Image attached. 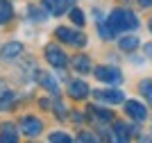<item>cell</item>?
Masks as SVG:
<instances>
[{
  "label": "cell",
  "mask_w": 152,
  "mask_h": 143,
  "mask_svg": "<svg viewBox=\"0 0 152 143\" xmlns=\"http://www.w3.org/2000/svg\"><path fill=\"white\" fill-rule=\"evenodd\" d=\"M109 23L118 32H129V30H136V27H139L136 14L129 12V9H114V12L109 14Z\"/></svg>",
  "instance_id": "obj_1"
},
{
  "label": "cell",
  "mask_w": 152,
  "mask_h": 143,
  "mask_svg": "<svg viewBox=\"0 0 152 143\" xmlns=\"http://www.w3.org/2000/svg\"><path fill=\"white\" fill-rule=\"evenodd\" d=\"M57 39H61L64 43H70V45H77V48H82V45H86V37L84 34H80V32L75 30H68V27H57Z\"/></svg>",
  "instance_id": "obj_2"
},
{
  "label": "cell",
  "mask_w": 152,
  "mask_h": 143,
  "mask_svg": "<svg viewBox=\"0 0 152 143\" xmlns=\"http://www.w3.org/2000/svg\"><path fill=\"white\" fill-rule=\"evenodd\" d=\"M95 77L100 82H107V84H121L123 82L121 70L114 68V66H98L95 68Z\"/></svg>",
  "instance_id": "obj_3"
},
{
  "label": "cell",
  "mask_w": 152,
  "mask_h": 143,
  "mask_svg": "<svg viewBox=\"0 0 152 143\" xmlns=\"http://www.w3.org/2000/svg\"><path fill=\"white\" fill-rule=\"evenodd\" d=\"M20 130H23L25 136H37V134H41V130H43V123L39 118H34V116H25V118L20 120Z\"/></svg>",
  "instance_id": "obj_4"
},
{
  "label": "cell",
  "mask_w": 152,
  "mask_h": 143,
  "mask_svg": "<svg viewBox=\"0 0 152 143\" xmlns=\"http://www.w3.org/2000/svg\"><path fill=\"white\" fill-rule=\"evenodd\" d=\"M95 98L100 102H107V105H118V102H125V93L123 91H116V89H107V91H93Z\"/></svg>",
  "instance_id": "obj_5"
},
{
  "label": "cell",
  "mask_w": 152,
  "mask_h": 143,
  "mask_svg": "<svg viewBox=\"0 0 152 143\" xmlns=\"http://www.w3.org/2000/svg\"><path fill=\"white\" fill-rule=\"evenodd\" d=\"M125 111H127V116H132L134 120H145L148 118L145 107L141 105V102H136V100H125Z\"/></svg>",
  "instance_id": "obj_6"
},
{
  "label": "cell",
  "mask_w": 152,
  "mask_h": 143,
  "mask_svg": "<svg viewBox=\"0 0 152 143\" xmlns=\"http://www.w3.org/2000/svg\"><path fill=\"white\" fill-rule=\"evenodd\" d=\"M45 59H48L52 66H57V68L66 66V55H64L61 48H57V45H48V48H45Z\"/></svg>",
  "instance_id": "obj_7"
},
{
  "label": "cell",
  "mask_w": 152,
  "mask_h": 143,
  "mask_svg": "<svg viewBox=\"0 0 152 143\" xmlns=\"http://www.w3.org/2000/svg\"><path fill=\"white\" fill-rule=\"evenodd\" d=\"M129 132H132V127H127L125 123H116L114 130H111V143H127L129 141Z\"/></svg>",
  "instance_id": "obj_8"
},
{
  "label": "cell",
  "mask_w": 152,
  "mask_h": 143,
  "mask_svg": "<svg viewBox=\"0 0 152 143\" xmlns=\"http://www.w3.org/2000/svg\"><path fill=\"white\" fill-rule=\"evenodd\" d=\"M68 93L73 95L75 100H82L84 95L89 93V84L82 82V80H70L68 82Z\"/></svg>",
  "instance_id": "obj_9"
},
{
  "label": "cell",
  "mask_w": 152,
  "mask_h": 143,
  "mask_svg": "<svg viewBox=\"0 0 152 143\" xmlns=\"http://www.w3.org/2000/svg\"><path fill=\"white\" fill-rule=\"evenodd\" d=\"M0 143H18V132L12 123H5L0 127Z\"/></svg>",
  "instance_id": "obj_10"
},
{
  "label": "cell",
  "mask_w": 152,
  "mask_h": 143,
  "mask_svg": "<svg viewBox=\"0 0 152 143\" xmlns=\"http://www.w3.org/2000/svg\"><path fill=\"white\" fill-rule=\"evenodd\" d=\"M20 52H23V43H18V41H12V43L2 45V50H0V57H2L5 62H9V59H14V57H18Z\"/></svg>",
  "instance_id": "obj_11"
},
{
  "label": "cell",
  "mask_w": 152,
  "mask_h": 143,
  "mask_svg": "<svg viewBox=\"0 0 152 143\" xmlns=\"http://www.w3.org/2000/svg\"><path fill=\"white\" fill-rule=\"evenodd\" d=\"M43 5H45V9L52 12L55 16H61V14L68 9L70 0H43Z\"/></svg>",
  "instance_id": "obj_12"
},
{
  "label": "cell",
  "mask_w": 152,
  "mask_h": 143,
  "mask_svg": "<svg viewBox=\"0 0 152 143\" xmlns=\"http://www.w3.org/2000/svg\"><path fill=\"white\" fill-rule=\"evenodd\" d=\"M37 80L41 82V84H43V87L48 89V91H50L52 95H57V93H59L57 80H55V77H50V75H48V73H39V75H37Z\"/></svg>",
  "instance_id": "obj_13"
},
{
  "label": "cell",
  "mask_w": 152,
  "mask_h": 143,
  "mask_svg": "<svg viewBox=\"0 0 152 143\" xmlns=\"http://www.w3.org/2000/svg\"><path fill=\"white\" fill-rule=\"evenodd\" d=\"M70 66H73V68H75L77 73H89L91 62H89V57H86V55H77V57H73Z\"/></svg>",
  "instance_id": "obj_14"
},
{
  "label": "cell",
  "mask_w": 152,
  "mask_h": 143,
  "mask_svg": "<svg viewBox=\"0 0 152 143\" xmlns=\"http://www.w3.org/2000/svg\"><path fill=\"white\" fill-rule=\"evenodd\" d=\"M12 14H14L12 5H9L7 0H0V25H5L7 21H12Z\"/></svg>",
  "instance_id": "obj_15"
},
{
  "label": "cell",
  "mask_w": 152,
  "mask_h": 143,
  "mask_svg": "<svg viewBox=\"0 0 152 143\" xmlns=\"http://www.w3.org/2000/svg\"><path fill=\"white\" fill-rule=\"evenodd\" d=\"M118 45H121V50H125V52H129V50H134L136 45H139V39L136 37H125L118 41Z\"/></svg>",
  "instance_id": "obj_16"
},
{
  "label": "cell",
  "mask_w": 152,
  "mask_h": 143,
  "mask_svg": "<svg viewBox=\"0 0 152 143\" xmlns=\"http://www.w3.org/2000/svg\"><path fill=\"white\" fill-rule=\"evenodd\" d=\"M48 143H73V139L66 132H52L50 136H48Z\"/></svg>",
  "instance_id": "obj_17"
},
{
  "label": "cell",
  "mask_w": 152,
  "mask_h": 143,
  "mask_svg": "<svg viewBox=\"0 0 152 143\" xmlns=\"http://www.w3.org/2000/svg\"><path fill=\"white\" fill-rule=\"evenodd\" d=\"M98 30H100V37L102 39H107V41H109V39H114V27H111V23H109V25H104V21H98Z\"/></svg>",
  "instance_id": "obj_18"
},
{
  "label": "cell",
  "mask_w": 152,
  "mask_h": 143,
  "mask_svg": "<svg viewBox=\"0 0 152 143\" xmlns=\"http://www.w3.org/2000/svg\"><path fill=\"white\" fill-rule=\"evenodd\" d=\"M89 111L93 118L98 120H111V111H107V109H100V107H89Z\"/></svg>",
  "instance_id": "obj_19"
},
{
  "label": "cell",
  "mask_w": 152,
  "mask_h": 143,
  "mask_svg": "<svg viewBox=\"0 0 152 143\" xmlns=\"http://www.w3.org/2000/svg\"><path fill=\"white\" fill-rule=\"evenodd\" d=\"M14 100H16V95L9 93V91L0 93V111H2V109H7V107H12V105H14Z\"/></svg>",
  "instance_id": "obj_20"
},
{
  "label": "cell",
  "mask_w": 152,
  "mask_h": 143,
  "mask_svg": "<svg viewBox=\"0 0 152 143\" xmlns=\"http://www.w3.org/2000/svg\"><path fill=\"white\" fill-rule=\"evenodd\" d=\"M141 93L148 98V102L152 105V80H143L141 82Z\"/></svg>",
  "instance_id": "obj_21"
},
{
  "label": "cell",
  "mask_w": 152,
  "mask_h": 143,
  "mask_svg": "<svg viewBox=\"0 0 152 143\" xmlns=\"http://www.w3.org/2000/svg\"><path fill=\"white\" fill-rule=\"evenodd\" d=\"M70 21L75 25H84L86 21H84V14H82V9H70Z\"/></svg>",
  "instance_id": "obj_22"
},
{
  "label": "cell",
  "mask_w": 152,
  "mask_h": 143,
  "mask_svg": "<svg viewBox=\"0 0 152 143\" xmlns=\"http://www.w3.org/2000/svg\"><path fill=\"white\" fill-rule=\"evenodd\" d=\"M77 143H98V139H95L91 132H80V136H77Z\"/></svg>",
  "instance_id": "obj_23"
},
{
  "label": "cell",
  "mask_w": 152,
  "mask_h": 143,
  "mask_svg": "<svg viewBox=\"0 0 152 143\" xmlns=\"http://www.w3.org/2000/svg\"><path fill=\"white\" fill-rule=\"evenodd\" d=\"M30 16H32V18H37V21H43V18H45V16L39 12L37 7H30Z\"/></svg>",
  "instance_id": "obj_24"
},
{
  "label": "cell",
  "mask_w": 152,
  "mask_h": 143,
  "mask_svg": "<svg viewBox=\"0 0 152 143\" xmlns=\"http://www.w3.org/2000/svg\"><path fill=\"white\" fill-rule=\"evenodd\" d=\"M143 52H145L148 57H152V43H145V45H143Z\"/></svg>",
  "instance_id": "obj_25"
},
{
  "label": "cell",
  "mask_w": 152,
  "mask_h": 143,
  "mask_svg": "<svg viewBox=\"0 0 152 143\" xmlns=\"http://www.w3.org/2000/svg\"><path fill=\"white\" fill-rule=\"evenodd\" d=\"M139 143H152V136H150V134H145V136L139 139Z\"/></svg>",
  "instance_id": "obj_26"
},
{
  "label": "cell",
  "mask_w": 152,
  "mask_h": 143,
  "mask_svg": "<svg viewBox=\"0 0 152 143\" xmlns=\"http://www.w3.org/2000/svg\"><path fill=\"white\" fill-rule=\"evenodd\" d=\"M139 5H141V7H150L152 0H139Z\"/></svg>",
  "instance_id": "obj_27"
},
{
  "label": "cell",
  "mask_w": 152,
  "mask_h": 143,
  "mask_svg": "<svg viewBox=\"0 0 152 143\" xmlns=\"http://www.w3.org/2000/svg\"><path fill=\"white\" fill-rule=\"evenodd\" d=\"M150 32H152V21H150Z\"/></svg>",
  "instance_id": "obj_28"
}]
</instances>
